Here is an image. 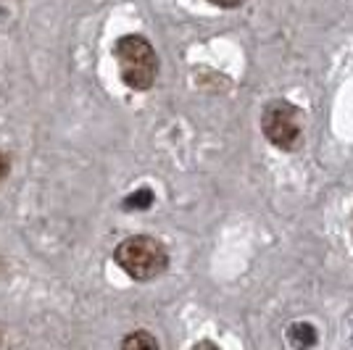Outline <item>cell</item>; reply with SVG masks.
Listing matches in <instances>:
<instances>
[{
    "instance_id": "obj_1",
    "label": "cell",
    "mask_w": 353,
    "mask_h": 350,
    "mask_svg": "<svg viewBox=\"0 0 353 350\" xmlns=\"http://www.w3.org/2000/svg\"><path fill=\"white\" fill-rule=\"evenodd\" d=\"M117 263L137 282H148V279L161 277L169 266V253L156 237L148 234H134L121 240L114 250Z\"/></svg>"
},
{
    "instance_id": "obj_2",
    "label": "cell",
    "mask_w": 353,
    "mask_h": 350,
    "mask_svg": "<svg viewBox=\"0 0 353 350\" xmlns=\"http://www.w3.org/2000/svg\"><path fill=\"white\" fill-rule=\"evenodd\" d=\"M119 72L124 85L132 90H150L159 76V56L153 45L140 34H127L114 45Z\"/></svg>"
},
{
    "instance_id": "obj_3",
    "label": "cell",
    "mask_w": 353,
    "mask_h": 350,
    "mask_svg": "<svg viewBox=\"0 0 353 350\" xmlns=\"http://www.w3.org/2000/svg\"><path fill=\"white\" fill-rule=\"evenodd\" d=\"M261 132L269 145L293 153L303 145V111L285 98H274L261 111Z\"/></svg>"
},
{
    "instance_id": "obj_4",
    "label": "cell",
    "mask_w": 353,
    "mask_h": 350,
    "mask_svg": "<svg viewBox=\"0 0 353 350\" xmlns=\"http://www.w3.org/2000/svg\"><path fill=\"white\" fill-rule=\"evenodd\" d=\"M288 340L293 348H311V345H316V329L309 321H295L288 329Z\"/></svg>"
},
{
    "instance_id": "obj_5",
    "label": "cell",
    "mask_w": 353,
    "mask_h": 350,
    "mask_svg": "<svg viewBox=\"0 0 353 350\" xmlns=\"http://www.w3.org/2000/svg\"><path fill=\"white\" fill-rule=\"evenodd\" d=\"M153 190L150 187H140L137 192H132V195H127L124 198V211H148L150 205H153Z\"/></svg>"
},
{
    "instance_id": "obj_6",
    "label": "cell",
    "mask_w": 353,
    "mask_h": 350,
    "mask_svg": "<svg viewBox=\"0 0 353 350\" xmlns=\"http://www.w3.org/2000/svg\"><path fill=\"white\" fill-rule=\"evenodd\" d=\"M121 348H159V340L148 332H134L121 340Z\"/></svg>"
},
{
    "instance_id": "obj_7",
    "label": "cell",
    "mask_w": 353,
    "mask_h": 350,
    "mask_svg": "<svg viewBox=\"0 0 353 350\" xmlns=\"http://www.w3.org/2000/svg\"><path fill=\"white\" fill-rule=\"evenodd\" d=\"M211 6H216V8H227V11H232V8H240L245 0H208Z\"/></svg>"
},
{
    "instance_id": "obj_8",
    "label": "cell",
    "mask_w": 353,
    "mask_h": 350,
    "mask_svg": "<svg viewBox=\"0 0 353 350\" xmlns=\"http://www.w3.org/2000/svg\"><path fill=\"white\" fill-rule=\"evenodd\" d=\"M6 176H8V158L0 153V182H3Z\"/></svg>"
},
{
    "instance_id": "obj_9",
    "label": "cell",
    "mask_w": 353,
    "mask_h": 350,
    "mask_svg": "<svg viewBox=\"0 0 353 350\" xmlns=\"http://www.w3.org/2000/svg\"><path fill=\"white\" fill-rule=\"evenodd\" d=\"M195 348H216L214 342H195Z\"/></svg>"
},
{
    "instance_id": "obj_10",
    "label": "cell",
    "mask_w": 353,
    "mask_h": 350,
    "mask_svg": "<svg viewBox=\"0 0 353 350\" xmlns=\"http://www.w3.org/2000/svg\"><path fill=\"white\" fill-rule=\"evenodd\" d=\"M351 234H353V219H351Z\"/></svg>"
}]
</instances>
